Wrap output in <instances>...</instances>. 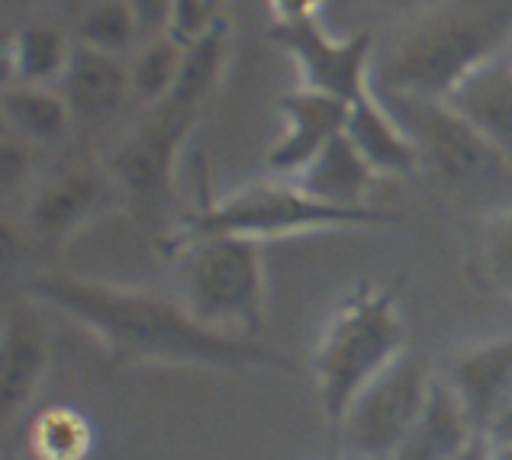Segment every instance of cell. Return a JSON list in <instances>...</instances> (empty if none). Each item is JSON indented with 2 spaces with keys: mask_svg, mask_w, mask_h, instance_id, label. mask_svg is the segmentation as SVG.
<instances>
[{
  "mask_svg": "<svg viewBox=\"0 0 512 460\" xmlns=\"http://www.w3.org/2000/svg\"><path fill=\"white\" fill-rule=\"evenodd\" d=\"M26 296L52 306L97 338L113 364H158L200 370H294V361L271 341L229 338L207 329L174 296L116 287L65 271H42L26 284Z\"/></svg>",
  "mask_w": 512,
  "mask_h": 460,
  "instance_id": "6da1fadb",
  "label": "cell"
},
{
  "mask_svg": "<svg viewBox=\"0 0 512 460\" xmlns=\"http://www.w3.org/2000/svg\"><path fill=\"white\" fill-rule=\"evenodd\" d=\"M512 46V0H442L377 65V91L448 100Z\"/></svg>",
  "mask_w": 512,
  "mask_h": 460,
  "instance_id": "7a4b0ae2",
  "label": "cell"
},
{
  "mask_svg": "<svg viewBox=\"0 0 512 460\" xmlns=\"http://www.w3.org/2000/svg\"><path fill=\"white\" fill-rule=\"evenodd\" d=\"M403 345L406 322L390 287L358 284L335 303L313 351L316 399L332 435L355 396L400 358Z\"/></svg>",
  "mask_w": 512,
  "mask_h": 460,
  "instance_id": "3957f363",
  "label": "cell"
},
{
  "mask_svg": "<svg viewBox=\"0 0 512 460\" xmlns=\"http://www.w3.org/2000/svg\"><path fill=\"white\" fill-rule=\"evenodd\" d=\"M403 213H390L371 206V210H339V206L319 203L316 197L287 181V177H268L248 187L216 197L200 210L187 213L174 226L168 248L181 251L184 245L210 235H229V239L268 242L287 239V235L306 232H339V229H387L400 226Z\"/></svg>",
  "mask_w": 512,
  "mask_h": 460,
  "instance_id": "277c9868",
  "label": "cell"
},
{
  "mask_svg": "<svg viewBox=\"0 0 512 460\" xmlns=\"http://www.w3.org/2000/svg\"><path fill=\"white\" fill-rule=\"evenodd\" d=\"M178 255V300L190 309V316L219 335L268 341L265 255H261V242L210 235V239L184 245Z\"/></svg>",
  "mask_w": 512,
  "mask_h": 460,
  "instance_id": "5b68a950",
  "label": "cell"
},
{
  "mask_svg": "<svg viewBox=\"0 0 512 460\" xmlns=\"http://www.w3.org/2000/svg\"><path fill=\"white\" fill-rule=\"evenodd\" d=\"M419 152V165L467 200L512 206V165L448 100L377 91Z\"/></svg>",
  "mask_w": 512,
  "mask_h": 460,
  "instance_id": "8992f818",
  "label": "cell"
},
{
  "mask_svg": "<svg viewBox=\"0 0 512 460\" xmlns=\"http://www.w3.org/2000/svg\"><path fill=\"white\" fill-rule=\"evenodd\" d=\"M435 374L416 354L403 351L384 374L368 383L348 406L335 444L348 460H390L432 393Z\"/></svg>",
  "mask_w": 512,
  "mask_h": 460,
  "instance_id": "52a82bcc",
  "label": "cell"
},
{
  "mask_svg": "<svg viewBox=\"0 0 512 460\" xmlns=\"http://www.w3.org/2000/svg\"><path fill=\"white\" fill-rule=\"evenodd\" d=\"M197 120L200 110L178 107L171 100L145 110L107 161L123 200L158 210L174 197V168Z\"/></svg>",
  "mask_w": 512,
  "mask_h": 460,
  "instance_id": "ba28073f",
  "label": "cell"
},
{
  "mask_svg": "<svg viewBox=\"0 0 512 460\" xmlns=\"http://www.w3.org/2000/svg\"><path fill=\"white\" fill-rule=\"evenodd\" d=\"M271 42H277L297 62L300 87L306 91L342 100L345 107L374 94V42L368 33L335 39L316 17H306L294 23H274Z\"/></svg>",
  "mask_w": 512,
  "mask_h": 460,
  "instance_id": "9c48e42d",
  "label": "cell"
},
{
  "mask_svg": "<svg viewBox=\"0 0 512 460\" xmlns=\"http://www.w3.org/2000/svg\"><path fill=\"white\" fill-rule=\"evenodd\" d=\"M123 200V190L116 184L107 165L75 161L52 171L36 187L33 200L26 206V226L39 239H68L81 232L87 222L100 219Z\"/></svg>",
  "mask_w": 512,
  "mask_h": 460,
  "instance_id": "30bf717a",
  "label": "cell"
},
{
  "mask_svg": "<svg viewBox=\"0 0 512 460\" xmlns=\"http://www.w3.org/2000/svg\"><path fill=\"white\" fill-rule=\"evenodd\" d=\"M277 113L284 120V132L271 145L265 161L268 171H274V177L300 174L332 139L342 136L348 120V107L342 100L306 91V87L287 91L277 100Z\"/></svg>",
  "mask_w": 512,
  "mask_h": 460,
  "instance_id": "8fae6325",
  "label": "cell"
},
{
  "mask_svg": "<svg viewBox=\"0 0 512 460\" xmlns=\"http://www.w3.org/2000/svg\"><path fill=\"white\" fill-rule=\"evenodd\" d=\"M448 387L480 435L512 403V335H496L458 348L448 361Z\"/></svg>",
  "mask_w": 512,
  "mask_h": 460,
  "instance_id": "7c38bea8",
  "label": "cell"
},
{
  "mask_svg": "<svg viewBox=\"0 0 512 460\" xmlns=\"http://www.w3.org/2000/svg\"><path fill=\"white\" fill-rule=\"evenodd\" d=\"M49 335L33 313H7L4 348H0V409L4 422L20 415L39 393L49 370Z\"/></svg>",
  "mask_w": 512,
  "mask_h": 460,
  "instance_id": "4fadbf2b",
  "label": "cell"
},
{
  "mask_svg": "<svg viewBox=\"0 0 512 460\" xmlns=\"http://www.w3.org/2000/svg\"><path fill=\"white\" fill-rule=\"evenodd\" d=\"M62 94L71 113L81 116V120H107L133 97L129 62L123 55L75 42L68 68L62 74Z\"/></svg>",
  "mask_w": 512,
  "mask_h": 460,
  "instance_id": "5bb4252c",
  "label": "cell"
},
{
  "mask_svg": "<svg viewBox=\"0 0 512 460\" xmlns=\"http://www.w3.org/2000/svg\"><path fill=\"white\" fill-rule=\"evenodd\" d=\"M477 438L480 432L464 412L458 393L448 387L445 377H435L419 419L390 460H458Z\"/></svg>",
  "mask_w": 512,
  "mask_h": 460,
  "instance_id": "9a60e30c",
  "label": "cell"
},
{
  "mask_svg": "<svg viewBox=\"0 0 512 460\" xmlns=\"http://www.w3.org/2000/svg\"><path fill=\"white\" fill-rule=\"evenodd\" d=\"M377 177L380 174L368 165V158L342 132L300 174L287 177V181H294L303 194L316 197L319 203L339 206V210H371V190Z\"/></svg>",
  "mask_w": 512,
  "mask_h": 460,
  "instance_id": "2e32d148",
  "label": "cell"
},
{
  "mask_svg": "<svg viewBox=\"0 0 512 460\" xmlns=\"http://www.w3.org/2000/svg\"><path fill=\"white\" fill-rule=\"evenodd\" d=\"M345 136L355 142V148L368 158V165L380 177H413L416 171H422L413 139L406 136V129L397 123V116L380 100L377 87L371 97H364L348 107Z\"/></svg>",
  "mask_w": 512,
  "mask_h": 460,
  "instance_id": "e0dca14e",
  "label": "cell"
},
{
  "mask_svg": "<svg viewBox=\"0 0 512 460\" xmlns=\"http://www.w3.org/2000/svg\"><path fill=\"white\" fill-rule=\"evenodd\" d=\"M448 103L512 165V55L471 74Z\"/></svg>",
  "mask_w": 512,
  "mask_h": 460,
  "instance_id": "ac0fdd59",
  "label": "cell"
},
{
  "mask_svg": "<svg viewBox=\"0 0 512 460\" xmlns=\"http://www.w3.org/2000/svg\"><path fill=\"white\" fill-rule=\"evenodd\" d=\"M0 113L10 136L29 145H52L68 132L71 107L65 94L42 84H4L0 94Z\"/></svg>",
  "mask_w": 512,
  "mask_h": 460,
  "instance_id": "d6986e66",
  "label": "cell"
},
{
  "mask_svg": "<svg viewBox=\"0 0 512 460\" xmlns=\"http://www.w3.org/2000/svg\"><path fill=\"white\" fill-rule=\"evenodd\" d=\"M71 49H75V42H68L62 29L46 26V23L20 26L17 33L7 39V49H4V68L10 74L7 84L49 87L52 81H62Z\"/></svg>",
  "mask_w": 512,
  "mask_h": 460,
  "instance_id": "ffe728a7",
  "label": "cell"
},
{
  "mask_svg": "<svg viewBox=\"0 0 512 460\" xmlns=\"http://www.w3.org/2000/svg\"><path fill=\"white\" fill-rule=\"evenodd\" d=\"M226 39H229V20L219 17L207 33L184 46V62H181V78L174 94L168 97L178 107L200 110L203 100L213 94L219 84V74L226 65Z\"/></svg>",
  "mask_w": 512,
  "mask_h": 460,
  "instance_id": "44dd1931",
  "label": "cell"
},
{
  "mask_svg": "<svg viewBox=\"0 0 512 460\" xmlns=\"http://www.w3.org/2000/svg\"><path fill=\"white\" fill-rule=\"evenodd\" d=\"M94 432L81 412L52 406L29 425V454L36 460H84L91 454Z\"/></svg>",
  "mask_w": 512,
  "mask_h": 460,
  "instance_id": "7402d4cb",
  "label": "cell"
},
{
  "mask_svg": "<svg viewBox=\"0 0 512 460\" xmlns=\"http://www.w3.org/2000/svg\"><path fill=\"white\" fill-rule=\"evenodd\" d=\"M184 46H178L171 36L145 39V46L129 62V81H133V97L145 103V110L165 103L181 78Z\"/></svg>",
  "mask_w": 512,
  "mask_h": 460,
  "instance_id": "603a6c76",
  "label": "cell"
},
{
  "mask_svg": "<svg viewBox=\"0 0 512 460\" xmlns=\"http://www.w3.org/2000/svg\"><path fill=\"white\" fill-rule=\"evenodd\" d=\"M139 36L142 29L129 0H100L84 13L75 29V42L113 55H123Z\"/></svg>",
  "mask_w": 512,
  "mask_h": 460,
  "instance_id": "cb8c5ba5",
  "label": "cell"
},
{
  "mask_svg": "<svg viewBox=\"0 0 512 460\" xmlns=\"http://www.w3.org/2000/svg\"><path fill=\"white\" fill-rule=\"evenodd\" d=\"M480 277L490 290L512 300V206L496 210L480 232Z\"/></svg>",
  "mask_w": 512,
  "mask_h": 460,
  "instance_id": "d4e9b609",
  "label": "cell"
},
{
  "mask_svg": "<svg viewBox=\"0 0 512 460\" xmlns=\"http://www.w3.org/2000/svg\"><path fill=\"white\" fill-rule=\"evenodd\" d=\"M33 148L17 136H4V194H13V187H23L33 174Z\"/></svg>",
  "mask_w": 512,
  "mask_h": 460,
  "instance_id": "484cf974",
  "label": "cell"
},
{
  "mask_svg": "<svg viewBox=\"0 0 512 460\" xmlns=\"http://www.w3.org/2000/svg\"><path fill=\"white\" fill-rule=\"evenodd\" d=\"M133 7L139 29L145 39H158V36H168V23H171V7L174 0H129Z\"/></svg>",
  "mask_w": 512,
  "mask_h": 460,
  "instance_id": "4316f807",
  "label": "cell"
},
{
  "mask_svg": "<svg viewBox=\"0 0 512 460\" xmlns=\"http://www.w3.org/2000/svg\"><path fill=\"white\" fill-rule=\"evenodd\" d=\"M319 4H323V0H268L274 23H294V20L316 17Z\"/></svg>",
  "mask_w": 512,
  "mask_h": 460,
  "instance_id": "83f0119b",
  "label": "cell"
},
{
  "mask_svg": "<svg viewBox=\"0 0 512 460\" xmlns=\"http://www.w3.org/2000/svg\"><path fill=\"white\" fill-rule=\"evenodd\" d=\"M484 438H487L490 444H512V403L490 422V428L484 432Z\"/></svg>",
  "mask_w": 512,
  "mask_h": 460,
  "instance_id": "f1b7e54d",
  "label": "cell"
},
{
  "mask_svg": "<svg viewBox=\"0 0 512 460\" xmlns=\"http://www.w3.org/2000/svg\"><path fill=\"white\" fill-rule=\"evenodd\" d=\"M458 460H490V441L484 438V435H480L474 444H471V448H467Z\"/></svg>",
  "mask_w": 512,
  "mask_h": 460,
  "instance_id": "f546056e",
  "label": "cell"
},
{
  "mask_svg": "<svg viewBox=\"0 0 512 460\" xmlns=\"http://www.w3.org/2000/svg\"><path fill=\"white\" fill-rule=\"evenodd\" d=\"M490 460H512V444H490Z\"/></svg>",
  "mask_w": 512,
  "mask_h": 460,
  "instance_id": "4dcf8cb0",
  "label": "cell"
},
{
  "mask_svg": "<svg viewBox=\"0 0 512 460\" xmlns=\"http://www.w3.org/2000/svg\"><path fill=\"white\" fill-rule=\"evenodd\" d=\"M10 7H20V10H29V7H39V4H46V0H7Z\"/></svg>",
  "mask_w": 512,
  "mask_h": 460,
  "instance_id": "1f68e13d",
  "label": "cell"
},
{
  "mask_svg": "<svg viewBox=\"0 0 512 460\" xmlns=\"http://www.w3.org/2000/svg\"><path fill=\"white\" fill-rule=\"evenodd\" d=\"M364 4H400V0H364Z\"/></svg>",
  "mask_w": 512,
  "mask_h": 460,
  "instance_id": "d6a6232c",
  "label": "cell"
},
{
  "mask_svg": "<svg viewBox=\"0 0 512 460\" xmlns=\"http://www.w3.org/2000/svg\"><path fill=\"white\" fill-rule=\"evenodd\" d=\"M213 4H216V7H219V4H223V0H213Z\"/></svg>",
  "mask_w": 512,
  "mask_h": 460,
  "instance_id": "836d02e7",
  "label": "cell"
}]
</instances>
